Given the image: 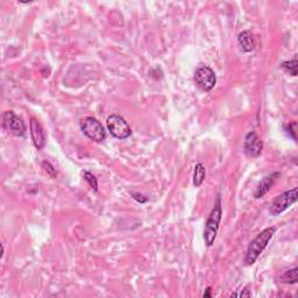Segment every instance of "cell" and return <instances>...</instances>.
Listing matches in <instances>:
<instances>
[{
    "mask_svg": "<svg viewBox=\"0 0 298 298\" xmlns=\"http://www.w3.org/2000/svg\"><path fill=\"white\" fill-rule=\"evenodd\" d=\"M276 232V227H267L261 233H259L255 237V239L249 244L247 253H246V264L247 266H252L255 263L257 257L260 256V254L264 251V248L267 247L271 238L274 237Z\"/></svg>",
    "mask_w": 298,
    "mask_h": 298,
    "instance_id": "cell-1",
    "label": "cell"
},
{
    "mask_svg": "<svg viewBox=\"0 0 298 298\" xmlns=\"http://www.w3.org/2000/svg\"><path fill=\"white\" fill-rule=\"evenodd\" d=\"M222 198L220 194L217 196V200L215 202V207H213L211 213H210L209 218L205 223V230H204V240L209 247L215 244L217 233H218L220 220H222Z\"/></svg>",
    "mask_w": 298,
    "mask_h": 298,
    "instance_id": "cell-2",
    "label": "cell"
},
{
    "mask_svg": "<svg viewBox=\"0 0 298 298\" xmlns=\"http://www.w3.org/2000/svg\"><path fill=\"white\" fill-rule=\"evenodd\" d=\"M80 127H82L83 133L87 138L93 140L95 142L104 141L106 138V132L101 124V121L92 117H85L80 120Z\"/></svg>",
    "mask_w": 298,
    "mask_h": 298,
    "instance_id": "cell-3",
    "label": "cell"
},
{
    "mask_svg": "<svg viewBox=\"0 0 298 298\" xmlns=\"http://www.w3.org/2000/svg\"><path fill=\"white\" fill-rule=\"evenodd\" d=\"M106 125H108V130L112 137L119 140H125L131 137L132 130L123 117L118 115L110 116L106 120Z\"/></svg>",
    "mask_w": 298,
    "mask_h": 298,
    "instance_id": "cell-4",
    "label": "cell"
},
{
    "mask_svg": "<svg viewBox=\"0 0 298 298\" xmlns=\"http://www.w3.org/2000/svg\"><path fill=\"white\" fill-rule=\"evenodd\" d=\"M297 187H293L291 190L285 191L277 196L274 200L273 204L270 207V215L278 216L282 212H284L286 209H289L292 204H295L297 202Z\"/></svg>",
    "mask_w": 298,
    "mask_h": 298,
    "instance_id": "cell-5",
    "label": "cell"
},
{
    "mask_svg": "<svg viewBox=\"0 0 298 298\" xmlns=\"http://www.w3.org/2000/svg\"><path fill=\"white\" fill-rule=\"evenodd\" d=\"M194 82L203 91H211L217 83L216 73L208 65H202L194 72Z\"/></svg>",
    "mask_w": 298,
    "mask_h": 298,
    "instance_id": "cell-6",
    "label": "cell"
},
{
    "mask_svg": "<svg viewBox=\"0 0 298 298\" xmlns=\"http://www.w3.org/2000/svg\"><path fill=\"white\" fill-rule=\"evenodd\" d=\"M3 127L16 137H23L26 133V125L23 119L14 115L12 111H6L3 115Z\"/></svg>",
    "mask_w": 298,
    "mask_h": 298,
    "instance_id": "cell-7",
    "label": "cell"
},
{
    "mask_svg": "<svg viewBox=\"0 0 298 298\" xmlns=\"http://www.w3.org/2000/svg\"><path fill=\"white\" fill-rule=\"evenodd\" d=\"M263 149V142L255 132H249L246 135L245 142H244V150L245 154L249 157H259L262 153Z\"/></svg>",
    "mask_w": 298,
    "mask_h": 298,
    "instance_id": "cell-8",
    "label": "cell"
},
{
    "mask_svg": "<svg viewBox=\"0 0 298 298\" xmlns=\"http://www.w3.org/2000/svg\"><path fill=\"white\" fill-rule=\"evenodd\" d=\"M31 137L36 149L40 150L45 147L46 145L45 131H43L41 124H40L35 118H32L31 119Z\"/></svg>",
    "mask_w": 298,
    "mask_h": 298,
    "instance_id": "cell-9",
    "label": "cell"
},
{
    "mask_svg": "<svg viewBox=\"0 0 298 298\" xmlns=\"http://www.w3.org/2000/svg\"><path fill=\"white\" fill-rule=\"evenodd\" d=\"M278 177H279V172H277V171H275V172H273V174L266 176V177H264L262 181L259 183V185L256 186L255 192H254V197L261 198V197H263L266 193H268V191L273 187V185L276 182V179H277Z\"/></svg>",
    "mask_w": 298,
    "mask_h": 298,
    "instance_id": "cell-10",
    "label": "cell"
},
{
    "mask_svg": "<svg viewBox=\"0 0 298 298\" xmlns=\"http://www.w3.org/2000/svg\"><path fill=\"white\" fill-rule=\"evenodd\" d=\"M238 43L240 48L246 53H251L255 48V39L249 31H244L238 36Z\"/></svg>",
    "mask_w": 298,
    "mask_h": 298,
    "instance_id": "cell-11",
    "label": "cell"
},
{
    "mask_svg": "<svg viewBox=\"0 0 298 298\" xmlns=\"http://www.w3.org/2000/svg\"><path fill=\"white\" fill-rule=\"evenodd\" d=\"M207 177V170L205 167L202 163H197L194 165V172H193V185L201 186Z\"/></svg>",
    "mask_w": 298,
    "mask_h": 298,
    "instance_id": "cell-12",
    "label": "cell"
},
{
    "mask_svg": "<svg viewBox=\"0 0 298 298\" xmlns=\"http://www.w3.org/2000/svg\"><path fill=\"white\" fill-rule=\"evenodd\" d=\"M281 278L282 282L289 283V284H295V283L298 282V268L295 267L292 269L286 270L285 273L282 274Z\"/></svg>",
    "mask_w": 298,
    "mask_h": 298,
    "instance_id": "cell-13",
    "label": "cell"
},
{
    "mask_svg": "<svg viewBox=\"0 0 298 298\" xmlns=\"http://www.w3.org/2000/svg\"><path fill=\"white\" fill-rule=\"evenodd\" d=\"M281 67L286 70L290 75L291 76H297V67H298V63H297V58L295 57L293 60L291 61H286V62H283Z\"/></svg>",
    "mask_w": 298,
    "mask_h": 298,
    "instance_id": "cell-14",
    "label": "cell"
},
{
    "mask_svg": "<svg viewBox=\"0 0 298 298\" xmlns=\"http://www.w3.org/2000/svg\"><path fill=\"white\" fill-rule=\"evenodd\" d=\"M84 178H85V181L89 183V185L93 189L94 191L98 190V181L97 178H95V176L93 174H91L90 171H84Z\"/></svg>",
    "mask_w": 298,
    "mask_h": 298,
    "instance_id": "cell-15",
    "label": "cell"
},
{
    "mask_svg": "<svg viewBox=\"0 0 298 298\" xmlns=\"http://www.w3.org/2000/svg\"><path fill=\"white\" fill-rule=\"evenodd\" d=\"M42 167H43V169H45V170L47 171V174L49 175L51 178H56L57 171H56V169L54 168V165L50 163V162L43 161V162H42Z\"/></svg>",
    "mask_w": 298,
    "mask_h": 298,
    "instance_id": "cell-16",
    "label": "cell"
},
{
    "mask_svg": "<svg viewBox=\"0 0 298 298\" xmlns=\"http://www.w3.org/2000/svg\"><path fill=\"white\" fill-rule=\"evenodd\" d=\"M285 131L289 137H291L293 140H296V123H291L285 126Z\"/></svg>",
    "mask_w": 298,
    "mask_h": 298,
    "instance_id": "cell-17",
    "label": "cell"
},
{
    "mask_svg": "<svg viewBox=\"0 0 298 298\" xmlns=\"http://www.w3.org/2000/svg\"><path fill=\"white\" fill-rule=\"evenodd\" d=\"M132 197H133L134 200L137 201V202H139L140 204H145L146 202L148 201V198H147V197H143V194H141V193H137V192L132 193Z\"/></svg>",
    "mask_w": 298,
    "mask_h": 298,
    "instance_id": "cell-18",
    "label": "cell"
},
{
    "mask_svg": "<svg viewBox=\"0 0 298 298\" xmlns=\"http://www.w3.org/2000/svg\"><path fill=\"white\" fill-rule=\"evenodd\" d=\"M251 295H252V293L249 292V290H248V289H245V291H242L241 293H239V296H240V297H244V296L251 297Z\"/></svg>",
    "mask_w": 298,
    "mask_h": 298,
    "instance_id": "cell-19",
    "label": "cell"
},
{
    "mask_svg": "<svg viewBox=\"0 0 298 298\" xmlns=\"http://www.w3.org/2000/svg\"><path fill=\"white\" fill-rule=\"evenodd\" d=\"M210 291H211V288H208V289H207V291L204 292L203 297H204V298H205V297H211V292H210Z\"/></svg>",
    "mask_w": 298,
    "mask_h": 298,
    "instance_id": "cell-20",
    "label": "cell"
}]
</instances>
